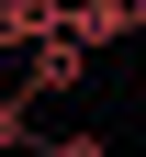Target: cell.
<instances>
[{"mask_svg":"<svg viewBox=\"0 0 146 157\" xmlns=\"http://www.w3.org/2000/svg\"><path fill=\"white\" fill-rule=\"evenodd\" d=\"M56 34H68L79 56H90V45H135L146 11H135V0H68V11H56Z\"/></svg>","mask_w":146,"mask_h":157,"instance_id":"obj_1","label":"cell"},{"mask_svg":"<svg viewBox=\"0 0 146 157\" xmlns=\"http://www.w3.org/2000/svg\"><path fill=\"white\" fill-rule=\"evenodd\" d=\"M79 67H90V56H79L68 34H45V45L23 56V90H11V101H56V90H79Z\"/></svg>","mask_w":146,"mask_h":157,"instance_id":"obj_2","label":"cell"},{"mask_svg":"<svg viewBox=\"0 0 146 157\" xmlns=\"http://www.w3.org/2000/svg\"><path fill=\"white\" fill-rule=\"evenodd\" d=\"M56 11H68V0H0V56H34L56 34Z\"/></svg>","mask_w":146,"mask_h":157,"instance_id":"obj_3","label":"cell"},{"mask_svg":"<svg viewBox=\"0 0 146 157\" xmlns=\"http://www.w3.org/2000/svg\"><path fill=\"white\" fill-rule=\"evenodd\" d=\"M11 146H34V112L11 101V90H0V157H11Z\"/></svg>","mask_w":146,"mask_h":157,"instance_id":"obj_4","label":"cell"},{"mask_svg":"<svg viewBox=\"0 0 146 157\" xmlns=\"http://www.w3.org/2000/svg\"><path fill=\"white\" fill-rule=\"evenodd\" d=\"M45 157H112L101 135H45Z\"/></svg>","mask_w":146,"mask_h":157,"instance_id":"obj_5","label":"cell"},{"mask_svg":"<svg viewBox=\"0 0 146 157\" xmlns=\"http://www.w3.org/2000/svg\"><path fill=\"white\" fill-rule=\"evenodd\" d=\"M135 67H146V34H135Z\"/></svg>","mask_w":146,"mask_h":157,"instance_id":"obj_6","label":"cell"}]
</instances>
